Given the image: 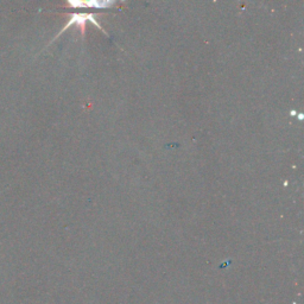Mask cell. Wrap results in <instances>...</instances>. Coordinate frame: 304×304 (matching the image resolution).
<instances>
[{"instance_id":"1","label":"cell","mask_w":304,"mask_h":304,"mask_svg":"<svg viewBox=\"0 0 304 304\" xmlns=\"http://www.w3.org/2000/svg\"><path fill=\"white\" fill-rule=\"evenodd\" d=\"M95 18H96V16L93 15V13H74V15L72 17H70L69 22L67 23L66 26H64V28L62 30H61V32L59 33V35H57V37H59L61 35V33L66 31L67 29H69L70 26L74 25V24L79 25L80 28H81V32H82V35H84V25H86L87 22L93 23V24L95 25L97 29L101 30V31L105 32L107 35V32L105 31V30L103 28H101V25L99 24V23L96 22Z\"/></svg>"},{"instance_id":"2","label":"cell","mask_w":304,"mask_h":304,"mask_svg":"<svg viewBox=\"0 0 304 304\" xmlns=\"http://www.w3.org/2000/svg\"><path fill=\"white\" fill-rule=\"evenodd\" d=\"M69 5L72 8H77V9H110L112 6L116 5V2H110V0H104V2H99V0H72L69 2Z\"/></svg>"}]
</instances>
